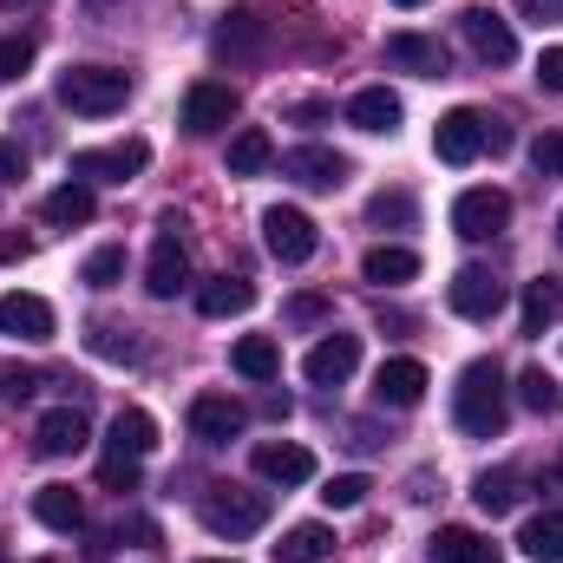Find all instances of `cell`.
Instances as JSON below:
<instances>
[{
	"label": "cell",
	"instance_id": "cell-1",
	"mask_svg": "<svg viewBox=\"0 0 563 563\" xmlns=\"http://www.w3.org/2000/svg\"><path fill=\"white\" fill-rule=\"evenodd\" d=\"M452 420H459V432H472V439H498L505 432V374H498V361H472L459 374Z\"/></svg>",
	"mask_w": 563,
	"mask_h": 563
},
{
	"label": "cell",
	"instance_id": "cell-2",
	"mask_svg": "<svg viewBox=\"0 0 563 563\" xmlns=\"http://www.w3.org/2000/svg\"><path fill=\"white\" fill-rule=\"evenodd\" d=\"M53 99L66 112H79V119H112L132 99V73H119V66H66L53 79Z\"/></svg>",
	"mask_w": 563,
	"mask_h": 563
},
{
	"label": "cell",
	"instance_id": "cell-3",
	"mask_svg": "<svg viewBox=\"0 0 563 563\" xmlns=\"http://www.w3.org/2000/svg\"><path fill=\"white\" fill-rule=\"evenodd\" d=\"M511 132L498 125V119H485L478 106H459V112H445L439 119V132H432V151L445 157V164H472L478 151H505Z\"/></svg>",
	"mask_w": 563,
	"mask_h": 563
},
{
	"label": "cell",
	"instance_id": "cell-4",
	"mask_svg": "<svg viewBox=\"0 0 563 563\" xmlns=\"http://www.w3.org/2000/svg\"><path fill=\"white\" fill-rule=\"evenodd\" d=\"M203 525H210L217 538H250V531H263V525H269V492L217 485V492L203 498Z\"/></svg>",
	"mask_w": 563,
	"mask_h": 563
},
{
	"label": "cell",
	"instance_id": "cell-5",
	"mask_svg": "<svg viewBox=\"0 0 563 563\" xmlns=\"http://www.w3.org/2000/svg\"><path fill=\"white\" fill-rule=\"evenodd\" d=\"M144 164H151V144H144V139H125V144L79 151V157H73V177H79V184H132Z\"/></svg>",
	"mask_w": 563,
	"mask_h": 563
},
{
	"label": "cell",
	"instance_id": "cell-6",
	"mask_svg": "<svg viewBox=\"0 0 563 563\" xmlns=\"http://www.w3.org/2000/svg\"><path fill=\"white\" fill-rule=\"evenodd\" d=\"M505 223H511V197L492 190V184H478V190H465V197L452 203V230H459L465 243H492Z\"/></svg>",
	"mask_w": 563,
	"mask_h": 563
},
{
	"label": "cell",
	"instance_id": "cell-7",
	"mask_svg": "<svg viewBox=\"0 0 563 563\" xmlns=\"http://www.w3.org/2000/svg\"><path fill=\"white\" fill-rule=\"evenodd\" d=\"M263 243H269V256H276V263H308L321 236H314V223H308L301 210L276 203V210H263Z\"/></svg>",
	"mask_w": 563,
	"mask_h": 563
},
{
	"label": "cell",
	"instance_id": "cell-8",
	"mask_svg": "<svg viewBox=\"0 0 563 563\" xmlns=\"http://www.w3.org/2000/svg\"><path fill=\"white\" fill-rule=\"evenodd\" d=\"M230 119H236V92H230V86L203 79V86L184 92V132H190V139H210V132H223Z\"/></svg>",
	"mask_w": 563,
	"mask_h": 563
},
{
	"label": "cell",
	"instance_id": "cell-9",
	"mask_svg": "<svg viewBox=\"0 0 563 563\" xmlns=\"http://www.w3.org/2000/svg\"><path fill=\"white\" fill-rule=\"evenodd\" d=\"M445 301H452V314H465V321H492V314L505 308V282L492 276V269H459L452 288H445Z\"/></svg>",
	"mask_w": 563,
	"mask_h": 563
},
{
	"label": "cell",
	"instance_id": "cell-10",
	"mask_svg": "<svg viewBox=\"0 0 563 563\" xmlns=\"http://www.w3.org/2000/svg\"><path fill=\"white\" fill-rule=\"evenodd\" d=\"M459 26H465V40H472L478 59H492V66H511V59H518V33H511L492 7H465Z\"/></svg>",
	"mask_w": 563,
	"mask_h": 563
},
{
	"label": "cell",
	"instance_id": "cell-11",
	"mask_svg": "<svg viewBox=\"0 0 563 563\" xmlns=\"http://www.w3.org/2000/svg\"><path fill=\"white\" fill-rule=\"evenodd\" d=\"M282 177H295V184H308V190H334V184H347V157L328 151V144H295V151L282 157Z\"/></svg>",
	"mask_w": 563,
	"mask_h": 563
},
{
	"label": "cell",
	"instance_id": "cell-12",
	"mask_svg": "<svg viewBox=\"0 0 563 563\" xmlns=\"http://www.w3.org/2000/svg\"><path fill=\"white\" fill-rule=\"evenodd\" d=\"M354 367H361V334H328V341H314L308 361H301V374H308L314 387H341Z\"/></svg>",
	"mask_w": 563,
	"mask_h": 563
},
{
	"label": "cell",
	"instance_id": "cell-13",
	"mask_svg": "<svg viewBox=\"0 0 563 563\" xmlns=\"http://www.w3.org/2000/svg\"><path fill=\"white\" fill-rule=\"evenodd\" d=\"M86 413L79 407H53L46 420H40V432H33V452L40 459H73V452H86Z\"/></svg>",
	"mask_w": 563,
	"mask_h": 563
},
{
	"label": "cell",
	"instance_id": "cell-14",
	"mask_svg": "<svg viewBox=\"0 0 563 563\" xmlns=\"http://www.w3.org/2000/svg\"><path fill=\"white\" fill-rule=\"evenodd\" d=\"M190 432H197L203 445H230V439L243 432V407H236L230 394H197V400H190Z\"/></svg>",
	"mask_w": 563,
	"mask_h": 563
},
{
	"label": "cell",
	"instance_id": "cell-15",
	"mask_svg": "<svg viewBox=\"0 0 563 563\" xmlns=\"http://www.w3.org/2000/svg\"><path fill=\"white\" fill-rule=\"evenodd\" d=\"M53 308L40 301V295H0V334H13V341H53Z\"/></svg>",
	"mask_w": 563,
	"mask_h": 563
},
{
	"label": "cell",
	"instance_id": "cell-16",
	"mask_svg": "<svg viewBox=\"0 0 563 563\" xmlns=\"http://www.w3.org/2000/svg\"><path fill=\"white\" fill-rule=\"evenodd\" d=\"M387 66H400L413 79H445V46L426 33H387Z\"/></svg>",
	"mask_w": 563,
	"mask_h": 563
},
{
	"label": "cell",
	"instance_id": "cell-17",
	"mask_svg": "<svg viewBox=\"0 0 563 563\" xmlns=\"http://www.w3.org/2000/svg\"><path fill=\"white\" fill-rule=\"evenodd\" d=\"M184 282H190V256H184V243H177V236L164 230V236L151 243V263H144V288H151L157 301H170V295H177Z\"/></svg>",
	"mask_w": 563,
	"mask_h": 563
},
{
	"label": "cell",
	"instance_id": "cell-18",
	"mask_svg": "<svg viewBox=\"0 0 563 563\" xmlns=\"http://www.w3.org/2000/svg\"><path fill=\"white\" fill-rule=\"evenodd\" d=\"M256 472L269 485H308L314 478V452L295 445V439H269V445H256Z\"/></svg>",
	"mask_w": 563,
	"mask_h": 563
},
{
	"label": "cell",
	"instance_id": "cell-19",
	"mask_svg": "<svg viewBox=\"0 0 563 563\" xmlns=\"http://www.w3.org/2000/svg\"><path fill=\"white\" fill-rule=\"evenodd\" d=\"M374 400H380V407H420L426 400V367L413 361V354L387 361V367L374 374Z\"/></svg>",
	"mask_w": 563,
	"mask_h": 563
},
{
	"label": "cell",
	"instance_id": "cell-20",
	"mask_svg": "<svg viewBox=\"0 0 563 563\" xmlns=\"http://www.w3.org/2000/svg\"><path fill=\"white\" fill-rule=\"evenodd\" d=\"M347 125H361V132L387 139V132H400V99H394L387 86H367V92H354V99H347Z\"/></svg>",
	"mask_w": 563,
	"mask_h": 563
},
{
	"label": "cell",
	"instance_id": "cell-21",
	"mask_svg": "<svg viewBox=\"0 0 563 563\" xmlns=\"http://www.w3.org/2000/svg\"><path fill=\"white\" fill-rule=\"evenodd\" d=\"M33 518H40L46 531L73 538V531L86 525V505H79V492H73V485H40V492H33Z\"/></svg>",
	"mask_w": 563,
	"mask_h": 563
},
{
	"label": "cell",
	"instance_id": "cell-22",
	"mask_svg": "<svg viewBox=\"0 0 563 563\" xmlns=\"http://www.w3.org/2000/svg\"><path fill=\"white\" fill-rule=\"evenodd\" d=\"M361 276L374 282V288H400V282L420 276V256H413V250H400V243H380V250H367Z\"/></svg>",
	"mask_w": 563,
	"mask_h": 563
},
{
	"label": "cell",
	"instance_id": "cell-23",
	"mask_svg": "<svg viewBox=\"0 0 563 563\" xmlns=\"http://www.w3.org/2000/svg\"><path fill=\"white\" fill-rule=\"evenodd\" d=\"M250 301H256V288H250L243 276H217V282L197 288V308H203L210 321H230V314H243Z\"/></svg>",
	"mask_w": 563,
	"mask_h": 563
},
{
	"label": "cell",
	"instance_id": "cell-24",
	"mask_svg": "<svg viewBox=\"0 0 563 563\" xmlns=\"http://www.w3.org/2000/svg\"><path fill=\"white\" fill-rule=\"evenodd\" d=\"M230 361H236V374H243V380H256V387H269V380L282 374V347L269 341V334H243Z\"/></svg>",
	"mask_w": 563,
	"mask_h": 563
},
{
	"label": "cell",
	"instance_id": "cell-25",
	"mask_svg": "<svg viewBox=\"0 0 563 563\" xmlns=\"http://www.w3.org/2000/svg\"><path fill=\"white\" fill-rule=\"evenodd\" d=\"M92 210H99V197H92V184H59L53 197H46V223H59V230H79V223H92Z\"/></svg>",
	"mask_w": 563,
	"mask_h": 563
},
{
	"label": "cell",
	"instance_id": "cell-26",
	"mask_svg": "<svg viewBox=\"0 0 563 563\" xmlns=\"http://www.w3.org/2000/svg\"><path fill=\"white\" fill-rule=\"evenodd\" d=\"M157 445V420L144 413V407H125L119 420H112V439H106V452H125V459H144Z\"/></svg>",
	"mask_w": 563,
	"mask_h": 563
},
{
	"label": "cell",
	"instance_id": "cell-27",
	"mask_svg": "<svg viewBox=\"0 0 563 563\" xmlns=\"http://www.w3.org/2000/svg\"><path fill=\"white\" fill-rule=\"evenodd\" d=\"M432 558L439 563H498V544H485V538L465 531V525H445V531L432 538Z\"/></svg>",
	"mask_w": 563,
	"mask_h": 563
},
{
	"label": "cell",
	"instance_id": "cell-28",
	"mask_svg": "<svg viewBox=\"0 0 563 563\" xmlns=\"http://www.w3.org/2000/svg\"><path fill=\"white\" fill-rule=\"evenodd\" d=\"M321 558H334V531L328 525H295L276 544V563H321Z\"/></svg>",
	"mask_w": 563,
	"mask_h": 563
},
{
	"label": "cell",
	"instance_id": "cell-29",
	"mask_svg": "<svg viewBox=\"0 0 563 563\" xmlns=\"http://www.w3.org/2000/svg\"><path fill=\"white\" fill-rule=\"evenodd\" d=\"M472 498H478V511H485V518H505V511H518L525 478H518V472H485V478L472 485Z\"/></svg>",
	"mask_w": 563,
	"mask_h": 563
},
{
	"label": "cell",
	"instance_id": "cell-30",
	"mask_svg": "<svg viewBox=\"0 0 563 563\" xmlns=\"http://www.w3.org/2000/svg\"><path fill=\"white\" fill-rule=\"evenodd\" d=\"M518 551H525L531 563H563V511L531 518V525H525V538H518Z\"/></svg>",
	"mask_w": 563,
	"mask_h": 563
},
{
	"label": "cell",
	"instance_id": "cell-31",
	"mask_svg": "<svg viewBox=\"0 0 563 563\" xmlns=\"http://www.w3.org/2000/svg\"><path fill=\"white\" fill-rule=\"evenodd\" d=\"M269 157H276V144H269V132H236L230 139V177H256V170H269Z\"/></svg>",
	"mask_w": 563,
	"mask_h": 563
},
{
	"label": "cell",
	"instance_id": "cell-32",
	"mask_svg": "<svg viewBox=\"0 0 563 563\" xmlns=\"http://www.w3.org/2000/svg\"><path fill=\"white\" fill-rule=\"evenodd\" d=\"M256 46H263L256 13H230V26H217V53H256Z\"/></svg>",
	"mask_w": 563,
	"mask_h": 563
},
{
	"label": "cell",
	"instance_id": "cell-33",
	"mask_svg": "<svg viewBox=\"0 0 563 563\" xmlns=\"http://www.w3.org/2000/svg\"><path fill=\"white\" fill-rule=\"evenodd\" d=\"M413 210H420V203H413L407 190H380V197L367 203V223H380V230H407V223H413Z\"/></svg>",
	"mask_w": 563,
	"mask_h": 563
},
{
	"label": "cell",
	"instance_id": "cell-34",
	"mask_svg": "<svg viewBox=\"0 0 563 563\" xmlns=\"http://www.w3.org/2000/svg\"><path fill=\"white\" fill-rule=\"evenodd\" d=\"M558 321V282H531L525 288V334H544Z\"/></svg>",
	"mask_w": 563,
	"mask_h": 563
},
{
	"label": "cell",
	"instance_id": "cell-35",
	"mask_svg": "<svg viewBox=\"0 0 563 563\" xmlns=\"http://www.w3.org/2000/svg\"><path fill=\"white\" fill-rule=\"evenodd\" d=\"M119 276H125V250H119V243L92 250V256H86V269H79L86 288H119Z\"/></svg>",
	"mask_w": 563,
	"mask_h": 563
},
{
	"label": "cell",
	"instance_id": "cell-36",
	"mask_svg": "<svg viewBox=\"0 0 563 563\" xmlns=\"http://www.w3.org/2000/svg\"><path fill=\"white\" fill-rule=\"evenodd\" d=\"M518 394H525V407H531V413H558V407H563L558 380H551L544 367H525V374H518Z\"/></svg>",
	"mask_w": 563,
	"mask_h": 563
},
{
	"label": "cell",
	"instance_id": "cell-37",
	"mask_svg": "<svg viewBox=\"0 0 563 563\" xmlns=\"http://www.w3.org/2000/svg\"><path fill=\"white\" fill-rule=\"evenodd\" d=\"M367 492H374V485H367L361 472H341V478H328V485H321V505H328V511H354Z\"/></svg>",
	"mask_w": 563,
	"mask_h": 563
},
{
	"label": "cell",
	"instance_id": "cell-38",
	"mask_svg": "<svg viewBox=\"0 0 563 563\" xmlns=\"http://www.w3.org/2000/svg\"><path fill=\"white\" fill-rule=\"evenodd\" d=\"M86 341H92V354H99V361H139V341H132V328H92Z\"/></svg>",
	"mask_w": 563,
	"mask_h": 563
},
{
	"label": "cell",
	"instance_id": "cell-39",
	"mask_svg": "<svg viewBox=\"0 0 563 563\" xmlns=\"http://www.w3.org/2000/svg\"><path fill=\"white\" fill-rule=\"evenodd\" d=\"M40 394V374L33 367H0V400L7 407H20V400H33Z\"/></svg>",
	"mask_w": 563,
	"mask_h": 563
},
{
	"label": "cell",
	"instance_id": "cell-40",
	"mask_svg": "<svg viewBox=\"0 0 563 563\" xmlns=\"http://www.w3.org/2000/svg\"><path fill=\"white\" fill-rule=\"evenodd\" d=\"M99 478H106V492H132V485H139V459H125V452H106Z\"/></svg>",
	"mask_w": 563,
	"mask_h": 563
},
{
	"label": "cell",
	"instance_id": "cell-41",
	"mask_svg": "<svg viewBox=\"0 0 563 563\" xmlns=\"http://www.w3.org/2000/svg\"><path fill=\"white\" fill-rule=\"evenodd\" d=\"M531 164H538V177H563V132H544L531 144Z\"/></svg>",
	"mask_w": 563,
	"mask_h": 563
},
{
	"label": "cell",
	"instance_id": "cell-42",
	"mask_svg": "<svg viewBox=\"0 0 563 563\" xmlns=\"http://www.w3.org/2000/svg\"><path fill=\"white\" fill-rule=\"evenodd\" d=\"M33 66V46L26 40H0V79H20Z\"/></svg>",
	"mask_w": 563,
	"mask_h": 563
},
{
	"label": "cell",
	"instance_id": "cell-43",
	"mask_svg": "<svg viewBox=\"0 0 563 563\" xmlns=\"http://www.w3.org/2000/svg\"><path fill=\"white\" fill-rule=\"evenodd\" d=\"M538 86H544V92H563V46L538 53Z\"/></svg>",
	"mask_w": 563,
	"mask_h": 563
},
{
	"label": "cell",
	"instance_id": "cell-44",
	"mask_svg": "<svg viewBox=\"0 0 563 563\" xmlns=\"http://www.w3.org/2000/svg\"><path fill=\"white\" fill-rule=\"evenodd\" d=\"M20 177H26V151L13 139H0V184H20Z\"/></svg>",
	"mask_w": 563,
	"mask_h": 563
},
{
	"label": "cell",
	"instance_id": "cell-45",
	"mask_svg": "<svg viewBox=\"0 0 563 563\" xmlns=\"http://www.w3.org/2000/svg\"><path fill=\"white\" fill-rule=\"evenodd\" d=\"M518 13L538 20V26H551V20H563V0H518Z\"/></svg>",
	"mask_w": 563,
	"mask_h": 563
},
{
	"label": "cell",
	"instance_id": "cell-46",
	"mask_svg": "<svg viewBox=\"0 0 563 563\" xmlns=\"http://www.w3.org/2000/svg\"><path fill=\"white\" fill-rule=\"evenodd\" d=\"M288 314H295V321H321V314H328V301H321V295H295V301H288Z\"/></svg>",
	"mask_w": 563,
	"mask_h": 563
},
{
	"label": "cell",
	"instance_id": "cell-47",
	"mask_svg": "<svg viewBox=\"0 0 563 563\" xmlns=\"http://www.w3.org/2000/svg\"><path fill=\"white\" fill-rule=\"evenodd\" d=\"M26 256H33L26 236H0V263H26Z\"/></svg>",
	"mask_w": 563,
	"mask_h": 563
},
{
	"label": "cell",
	"instance_id": "cell-48",
	"mask_svg": "<svg viewBox=\"0 0 563 563\" xmlns=\"http://www.w3.org/2000/svg\"><path fill=\"white\" fill-rule=\"evenodd\" d=\"M551 485H558V492H563V459H558V465H551Z\"/></svg>",
	"mask_w": 563,
	"mask_h": 563
},
{
	"label": "cell",
	"instance_id": "cell-49",
	"mask_svg": "<svg viewBox=\"0 0 563 563\" xmlns=\"http://www.w3.org/2000/svg\"><path fill=\"white\" fill-rule=\"evenodd\" d=\"M394 7H426V0H394Z\"/></svg>",
	"mask_w": 563,
	"mask_h": 563
},
{
	"label": "cell",
	"instance_id": "cell-50",
	"mask_svg": "<svg viewBox=\"0 0 563 563\" xmlns=\"http://www.w3.org/2000/svg\"><path fill=\"white\" fill-rule=\"evenodd\" d=\"M558 250H563V217H558Z\"/></svg>",
	"mask_w": 563,
	"mask_h": 563
},
{
	"label": "cell",
	"instance_id": "cell-51",
	"mask_svg": "<svg viewBox=\"0 0 563 563\" xmlns=\"http://www.w3.org/2000/svg\"><path fill=\"white\" fill-rule=\"evenodd\" d=\"M0 7H20V0H0Z\"/></svg>",
	"mask_w": 563,
	"mask_h": 563
},
{
	"label": "cell",
	"instance_id": "cell-52",
	"mask_svg": "<svg viewBox=\"0 0 563 563\" xmlns=\"http://www.w3.org/2000/svg\"><path fill=\"white\" fill-rule=\"evenodd\" d=\"M203 563H223V558H203Z\"/></svg>",
	"mask_w": 563,
	"mask_h": 563
}]
</instances>
